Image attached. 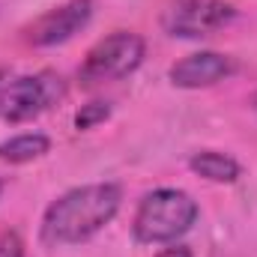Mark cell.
<instances>
[{"mask_svg": "<svg viewBox=\"0 0 257 257\" xmlns=\"http://www.w3.org/2000/svg\"><path fill=\"white\" fill-rule=\"evenodd\" d=\"M51 150V141L39 132H24L0 144V162L6 165H27L33 159H42Z\"/></svg>", "mask_w": 257, "mask_h": 257, "instance_id": "cell-9", "label": "cell"}, {"mask_svg": "<svg viewBox=\"0 0 257 257\" xmlns=\"http://www.w3.org/2000/svg\"><path fill=\"white\" fill-rule=\"evenodd\" d=\"M0 257H24V239L15 230H0Z\"/></svg>", "mask_w": 257, "mask_h": 257, "instance_id": "cell-11", "label": "cell"}, {"mask_svg": "<svg viewBox=\"0 0 257 257\" xmlns=\"http://www.w3.org/2000/svg\"><path fill=\"white\" fill-rule=\"evenodd\" d=\"M236 9L224 0H171L162 12V27L180 39H200L221 30Z\"/></svg>", "mask_w": 257, "mask_h": 257, "instance_id": "cell-5", "label": "cell"}, {"mask_svg": "<svg viewBox=\"0 0 257 257\" xmlns=\"http://www.w3.org/2000/svg\"><path fill=\"white\" fill-rule=\"evenodd\" d=\"M123 203V189L117 183H90L60 194L42 215L39 236L45 245H78L96 236L114 221Z\"/></svg>", "mask_w": 257, "mask_h": 257, "instance_id": "cell-1", "label": "cell"}, {"mask_svg": "<svg viewBox=\"0 0 257 257\" xmlns=\"http://www.w3.org/2000/svg\"><path fill=\"white\" fill-rule=\"evenodd\" d=\"M189 168H192L197 177L209 180V183H236L242 168L233 156L227 153H218V150H200L189 159Z\"/></svg>", "mask_w": 257, "mask_h": 257, "instance_id": "cell-8", "label": "cell"}, {"mask_svg": "<svg viewBox=\"0 0 257 257\" xmlns=\"http://www.w3.org/2000/svg\"><path fill=\"white\" fill-rule=\"evenodd\" d=\"M93 18V0H69L63 6L45 12L30 30L27 39L36 48H51V45H63L75 33H81Z\"/></svg>", "mask_w": 257, "mask_h": 257, "instance_id": "cell-6", "label": "cell"}, {"mask_svg": "<svg viewBox=\"0 0 257 257\" xmlns=\"http://www.w3.org/2000/svg\"><path fill=\"white\" fill-rule=\"evenodd\" d=\"M197 221V203L183 189H156L147 192L138 203L132 230L141 245L177 242Z\"/></svg>", "mask_w": 257, "mask_h": 257, "instance_id": "cell-2", "label": "cell"}, {"mask_svg": "<svg viewBox=\"0 0 257 257\" xmlns=\"http://www.w3.org/2000/svg\"><path fill=\"white\" fill-rule=\"evenodd\" d=\"M156 257H194V254H192V248H186V245H168Z\"/></svg>", "mask_w": 257, "mask_h": 257, "instance_id": "cell-12", "label": "cell"}, {"mask_svg": "<svg viewBox=\"0 0 257 257\" xmlns=\"http://www.w3.org/2000/svg\"><path fill=\"white\" fill-rule=\"evenodd\" d=\"M0 194H3V180H0Z\"/></svg>", "mask_w": 257, "mask_h": 257, "instance_id": "cell-14", "label": "cell"}, {"mask_svg": "<svg viewBox=\"0 0 257 257\" xmlns=\"http://www.w3.org/2000/svg\"><path fill=\"white\" fill-rule=\"evenodd\" d=\"M9 75H12V72H6V69H0V93H3V84L9 81Z\"/></svg>", "mask_w": 257, "mask_h": 257, "instance_id": "cell-13", "label": "cell"}, {"mask_svg": "<svg viewBox=\"0 0 257 257\" xmlns=\"http://www.w3.org/2000/svg\"><path fill=\"white\" fill-rule=\"evenodd\" d=\"M254 108H257V96H254Z\"/></svg>", "mask_w": 257, "mask_h": 257, "instance_id": "cell-15", "label": "cell"}, {"mask_svg": "<svg viewBox=\"0 0 257 257\" xmlns=\"http://www.w3.org/2000/svg\"><path fill=\"white\" fill-rule=\"evenodd\" d=\"M236 63L227 57V54H218V51H197L189 54L183 60L171 66L168 78L174 87H183V90H200V87H212L224 78L233 75Z\"/></svg>", "mask_w": 257, "mask_h": 257, "instance_id": "cell-7", "label": "cell"}, {"mask_svg": "<svg viewBox=\"0 0 257 257\" xmlns=\"http://www.w3.org/2000/svg\"><path fill=\"white\" fill-rule=\"evenodd\" d=\"M111 117V105L108 102H90V105H81V111L75 114V128L84 132V128H93L99 123H105Z\"/></svg>", "mask_w": 257, "mask_h": 257, "instance_id": "cell-10", "label": "cell"}, {"mask_svg": "<svg viewBox=\"0 0 257 257\" xmlns=\"http://www.w3.org/2000/svg\"><path fill=\"white\" fill-rule=\"evenodd\" d=\"M144 54H147V45L138 33L114 30L87 51L84 63L78 69V81H81V87H99V84L128 78L144 63Z\"/></svg>", "mask_w": 257, "mask_h": 257, "instance_id": "cell-3", "label": "cell"}, {"mask_svg": "<svg viewBox=\"0 0 257 257\" xmlns=\"http://www.w3.org/2000/svg\"><path fill=\"white\" fill-rule=\"evenodd\" d=\"M66 93V84L57 72L36 75H9L0 93V117L6 123H27L48 108H54Z\"/></svg>", "mask_w": 257, "mask_h": 257, "instance_id": "cell-4", "label": "cell"}]
</instances>
